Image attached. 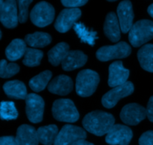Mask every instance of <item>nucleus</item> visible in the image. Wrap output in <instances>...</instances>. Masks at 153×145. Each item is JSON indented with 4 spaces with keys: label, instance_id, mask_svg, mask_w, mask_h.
Segmentation results:
<instances>
[{
    "label": "nucleus",
    "instance_id": "nucleus-1",
    "mask_svg": "<svg viewBox=\"0 0 153 145\" xmlns=\"http://www.w3.org/2000/svg\"><path fill=\"white\" fill-rule=\"evenodd\" d=\"M114 117L110 113L103 111H93L84 118L82 124L84 128L97 136L106 135L114 125Z\"/></svg>",
    "mask_w": 153,
    "mask_h": 145
},
{
    "label": "nucleus",
    "instance_id": "nucleus-2",
    "mask_svg": "<svg viewBox=\"0 0 153 145\" xmlns=\"http://www.w3.org/2000/svg\"><path fill=\"white\" fill-rule=\"evenodd\" d=\"M153 38V22L142 19L133 24L128 34V40L134 47H140Z\"/></svg>",
    "mask_w": 153,
    "mask_h": 145
},
{
    "label": "nucleus",
    "instance_id": "nucleus-3",
    "mask_svg": "<svg viewBox=\"0 0 153 145\" xmlns=\"http://www.w3.org/2000/svg\"><path fill=\"white\" fill-rule=\"evenodd\" d=\"M100 83L98 73L91 69L81 71L76 77V93L81 97H89L95 92Z\"/></svg>",
    "mask_w": 153,
    "mask_h": 145
},
{
    "label": "nucleus",
    "instance_id": "nucleus-4",
    "mask_svg": "<svg viewBox=\"0 0 153 145\" xmlns=\"http://www.w3.org/2000/svg\"><path fill=\"white\" fill-rule=\"evenodd\" d=\"M53 117L57 121L74 123L79 119V113L73 101L58 99L53 103L52 109Z\"/></svg>",
    "mask_w": 153,
    "mask_h": 145
},
{
    "label": "nucleus",
    "instance_id": "nucleus-5",
    "mask_svg": "<svg viewBox=\"0 0 153 145\" xmlns=\"http://www.w3.org/2000/svg\"><path fill=\"white\" fill-rule=\"evenodd\" d=\"M55 8L47 1H40L30 13V19L34 25L40 28L50 25L55 17Z\"/></svg>",
    "mask_w": 153,
    "mask_h": 145
},
{
    "label": "nucleus",
    "instance_id": "nucleus-6",
    "mask_svg": "<svg viewBox=\"0 0 153 145\" xmlns=\"http://www.w3.org/2000/svg\"><path fill=\"white\" fill-rule=\"evenodd\" d=\"M131 47L126 42H120L114 46H105L97 52V57L100 61H109L114 59H122L129 56Z\"/></svg>",
    "mask_w": 153,
    "mask_h": 145
},
{
    "label": "nucleus",
    "instance_id": "nucleus-7",
    "mask_svg": "<svg viewBox=\"0 0 153 145\" xmlns=\"http://www.w3.org/2000/svg\"><path fill=\"white\" fill-rule=\"evenodd\" d=\"M25 113L28 120L34 124L42 121L45 105L43 98L37 94H28L25 98Z\"/></svg>",
    "mask_w": 153,
    "mask_h": 145
},
{
    "label": "nucleus",
    "instance_id": "nucleus-8",
    "mask_svg": "<svg viewBox=\"0 0 153 145\" xmlns=\"http://www.w3.org/2000/svg\"><path fill=\"white\" fill-rule=\"evenodd\" d=\"M133 92L134 85L131 82L127 81L124 84L113 87V89L105 94L102 98V104L105 108H113L120 100L132 94Z\"/></svg>",
    "mask_w": 153,
    "mask_h": 145
},
{
    "label": "nucleus",
    "instance_id": "nucleus-9",
    "mask_svg": "<svg viewBox=\"0 0 153 145\" xmlns=\"http://www.w3.org/2000/svg\"><path fill=\"white\" fill-rule=\"evenodd\" d=\"M87 133L82 128L71 124H66L58 132L54 145H71L75 141L85 139Z\"/></svg>",
    "mask_w": 153,
    "mask_h": 145
},
{
    "label": "nucleus",
    "instance_id": "nucleus-10",
    "mask_svg": "<svg viewBox=\"0 0 153 145\" xmlns=\"http://www.w3.org/2000/svg\"><path fill=\"white\" fill-rule=\"evenodd\" d=\"M132 137V131L128 127L114 124L106 134L105 141L110 145H128Z\"/></svg>",
    "mask_w": 153,
    "mask_h": 145
},
{
    "label": "nucleus",
    "instance_id": "nucleus-11",
    "mask_svg": "<svg viewBox=\"0 0 153 145\" xmlns=\"http://www.w3.org/2000/svg\"><path fill=\"white\" fill-rule=\"evenodd\" d=\"M82 15L79 8H66L60 13L55 22V28L61 33L68 31L76 23Z\"/></svg>",
    "mask_w": 153,
    "mask_h": 145
},
{
    "label": "nucleus",
    "instance_id": "nucleus-12",
    "mask_svg": "<svg viewBox=\"0 0 153 145\" xmlns=\"http://www.w3.org/2000/svg\"><path fill=\"white\" fill-rule=\"evenodd\" d=\"M146 117V110L137 104H128L122 109L120 119L128 125H137Z\"/></svg>",
    "mask_w": 153,
    "mask_h": 145
},
{
    "label": "nucleus",
    "instance_id": "nucleus-13",
    "mask_svg": "<svg viewBox=\"0 0 153 145\" xmlns=\"http://www.w3.org/2000/svg\"><path fill=\"white\" fill-rule=\"evenodd\" d=\"M0 22L5 28H14L19 22L16 0H5L0 13Z\"/></svg>",
    "mask_w": 153,
    "mask_h": 145
},
{
    "label": "nucleus",
    "instance_id": "nucleus-14",
    "mask_svg": "<svg viewBox=\"0 0 153 145\" xmlns=\"http://www.w3.org/2000/svg\"><path fill=\"white\" fill-rule=\"evenodd\" d=\"M117 12L119 18L121 31L124 34L129 32L133 25L134 19V12L131 1L129 0H124L121 1L118 5Z\"/></svg>",
    "mask_w": 153,
    "mask_h": 145
},
{
    "label": "nucleus",
    "instance_id": "nucleus-15",
    "mask_svg": "<svg viewBox=\"0 0 153 145\" xmlns=\"http://www.w3.org/2000/svg\"><path fill=\"white\" fill-rule=\"evenodd\" d=\"M129 76V70L124 68L122 61H115L109 66L108 86L116 87L126 83Z\"/></svg>",
    "mask_w": 153,
    "mask_h": 145
},
{
    "label": "nucleus",
    "instance_id": "nucleus-16",
    "mask_svg": "<svg viewBox=\"0 0 153 145\" xmlns=\"http://www.w3.org/2000/svg\"><path fill=\"white\" fill-rule=\"evenodd\" d=\"M73 89L72 79L64 74L57 76L48 85V90L55 95H67L72 92Z\"/></svg>",
    "mask_w": 153,
    "mask_h": 145
},
{
    "label": "nucleus",
    "instance_id": "nucleus-17",
    "mask_svg": "<svg viewBox=\"0 0 153 145\" xmlns=\"http://www.w3.org/2000/svg\"><path fill=\"white\" fill-rule=\"evenodd\" d=\"M15 138L19 145H38L40 143L37 130L28 124H22L18 127Z\"/></svg>",
    "mask_w": 153,
    "mask_h": 145
},
{
    "label": "nucleus",
    "instance_id": "nucleus-18",
    "mask_svg": "<svg viewBox=\"0 0 153 145\" xmlns=\"http://www.w3.org/2000/svg\"><path fill=\"white\" fill-rule=\"evenodd\" d=\"M87 60V55L81 51H69L61 63V66L64 71H73L83 66Z\"/></svg>",
    "mask_w": 153,
    "mask_h": 145
},
{
    "label": "nucleus",
    "instance_id": "nucleus-19",
    "mask_svg": "<svg viewBox=\"0 0 153 145\" xmlns=\"http://www.w3.org/2000/svg\"><path fill=\"white\" fill-rule=\"evenodd\" d=\"M120 25L119 20L114 12H110L106 16L104 24V32L111 42L117 43L120 39Z\"/></svg>",
    "mask_w": 153,
    "mask_h": 145
},
{
    "label": "nucleus",
    "instance_id": "nucleus-20",
    "mask_svg": "<svg viewBox=\"0 0 153 145\" xmlns=\"http://www.w3.org/2000/svg\"><path fill=\"white\" fill-rule=\"evenodd\" d=\"M3 89L7 97L13 99H25L28 95L25 84L19 80H10L6 82L3 86Z\"/></svg>",
    "mask_w": 153,
    "mask_h": 145
},
{
    "label": "nucleus",
    "instance_id": "nucleus-21",
    "mask_svg": "<svg viewBox=\"0 0 153 145\" xmlns=\"http://www.w3.org/2000/svg\"><path fill=\"white\" fill-rule=\"evenodd\" d=\"M27 50L26 43L25 40L20 39H15L7 46L5 49V55L10 61H15L20 59L25 55Z\"/></svg>",
    "mask_w": 153,
    "mask_h": 145
},
{
    "label": "nucleus",
    "instance_id": "nucleus-22",
    "mask_svg": "<svg viewBox=\"0 0 153 145\" xmlns=\"http://www.w3.org/2000/svg\"><path fill=\"white\" fill-rule=\"evenodd\" d=\"M137 58L142 68L153 72V44H146L137 52Z\"/></svg>",
    "mask_w": 153,
    "mask_h": 145
},
{
    "label": "nucleus",
    "instance_id": "nucleus-23",
    "mask_svg": "<svg viewBox=\"0 0 153 145\" xmlns=\"http://www.w3.org/2000/svg\"><path fill=\"white\" fill-rule=\"evenodd\" d=\"M37 132L39 142L44 145H52L58 135V129L56 125L50 124L39 127Z\"/></svg>",
    "mask_w": 153,
    "mask_h": 145
},
{
    "label": "nucleus",
    "instance_id": "nucleus-24",
    "mask_svg": "<svg viewBox=\"0 0 153 145\" xmlns=\"http://www.w3.org/2000/svg\"><path fill=\"white\" fill-rule=\"evenodd\" d=\"M69 45L66 43H60L54 46L48 52V59L52 65L57 66L62 63L69 52Z\"/></svg>",
    "mask_w": 153,
    "mask_h": 145
},
{
    "label": "nucleus",
    "instance_id": "nucleus-25",
    "mask_svg": "<svg viewBox=\"0 0 153 145\" xmlns=\"http://www.w3.org/2000/svg\"><path fill=\"white\" fill-rule=\"evenodd\" d=\"M73 29L82 43H87L91 46L95 45L96 40L98 39L97 31L88 29L82 22H76L73 25Z\"/></svg>",
    "mask_w": 153,
    "mask_h": 145
},
{
    "label": "nucleus",
    "instance_id": "nucleus-26",
    "mask_svg": "<svg viewBox=\"0 0 153 145\" xmlns=\"http://www.w3.org/2000/svg\"><path fill=\"white\" fill-rule=\"evenodd\" d=\"M25 42L31 47L43 48L50 44L52 37L47 33L35 32L34 34H27L25 37Z\"/></svg>",
    "mask_w": 153,
    "mask_h": 145
},
{
    "label": "nucleus",
    "instance_id": "nucleus-27",
    "mask_svg": "<svg viewBox=\"0 0 153 145\" xmlns=\"http://www.w3.org/2000/svg\"><path fill=\"white\" fill-rule=\"evenodd\" d=\"M52 75V72L49 70H46L34 76L29 81L30 88L36 92L43 91L46 87L49 80H51Z\"/></svg>",
    "mask_w": 153,
    "mask_h": 145
},
{
    "label": "nucleus",
    "instance_id": "nucleus-28",
    "mask_svg": "<svg viewBox=\"0 0 153 145\" xmlns=\"http://www.w3.org/2000/svg\"><path fill=\"white\" fill-rule=\"evenodd\" d=\"M43 57V53L42 51L32 48H27L22 63L26 66H37L40 65Z\"/></svg>",
    "mask_w": 153,
    "mask_h": 145
},
{
    "label": "nucleus",
    "instance_id": "nucleus-29",
    "mask_svg": "<svg viewBox=\"0 0 153 145\" xmlns=\"http://www.w3.org/2000/svg\"><path fill=\"white\" fill-rule=\"evenodd\" d=\"M18 117V112L12 101H1L0 103V118L2 120H14Z\"/></svg>",
    "mask_w": 153,
    "mask_h": 145
},
{
    "label": "nucleus",
    "instance_id": "nucleus-30",
    "mask_svg": "<svg viewBox=\"0 0 153 145\" xmlns=\"http://www.w3.org/2000/svg\"><path fill=\"white\" fill-rule=\"evenodd\" d=\"M19 71V66L16 63H7L5 60L0 61V77L9 78L17 74Z\"/></svg>",
    "mask_w": 153,
    "mask_h": 145
},
{
    "label": "nucleus",
    "instance_id": "nucleus-31",
    "mask_svg": "<svg viewBox=\"0 0 153 145\" xmlns=\"http://www.w3.org/2000/svg\"><path fill=\"white\" fill-rule=\"evenodd\" d=\"M33 0H16L19 8V22L24 23L28 17V7Z\"/></svg>",
    "mask_w": 153,
    "mask_h": 145
},
{
    "label": "nucleus",
    "instance_id": "nucleus-32",
    "mask_svg": "<svg viewBox=\"0 0 153 145\" xmlns=\"http://www.w3.org/2000/svg\"><path fill=\"white\" fill-rule=\"evenodd\" d=\"M88 1V0H61L63 5L70 8H77L78 7L85 5Z\"/></svg>",
    "mask_w": 153,
    "mask_h": 145
},
{
    "label": "nucleus",
    "instance_id": "nucleus-33",
    "mask_svg": "<svg viewBox=\"0 0 153 145\" xmlns=\"http://www.w3.org/2000/svg\"><path fill=\"white\" fill-rule=\"evenodd\" d=\"M140 145H153V131L149 130L142 134L139 138Z\"/></svg>",
    "mask_w": 153,
    "mask_h": 145
},
{
    "label": "nucleus",
    "instance_id": "nucleus-34",
    "mask_svg": "<svg viewBox=\"0 0 153 145\" xmlns=\"http://www.w3.org/2000/svg\"><path fill=\"white\" fill-rule=\"evenodd\" d=\"M0 145H19L13 136L0 137Z\"/></svg>",
    "mask_w": 153,
    "mask_h": 145
},
{
    "label": "nucleus",
    "instance_id": "nucleus-35",
    "mask_svg": "<svg viewBox=\"0 0 153 145\" xmlns=\"http://www.w3.org/2000/svg\"><path fill=\"white\" fill-rule=\"evenodd\" d=\"M146 116L151 122H153V96L149 98L146 107Z\"/></svg>",
    "mask_w": 153,
    "mask_h": 145
},
{
    "label": "nucleus",
    "instance_id": "nucleus-36",
    "mask_svg": "<svg viewBox=\"0 0 153 145\" xmlns=\"http://www.w3.org/2000/svg\"><path fill=\"white\" fill-rule=\"evenodd\" d=\"M71 145H94V144H92V143L85 141V139H80L75 141V142L73 143Z\"/></svg>",
    "mask_w": 153,
    "mask_h": 145
},
{
    "label": "nucleus",
    "instance_id": "nucleus-37",
    "mask_svg": "<svg viewBox=\"0 0 153 145\" xmlns=\"http://www.w3.org/2000/svg\"><path fill=\"white\" fill-rule=\"evenodd\" d=\"M147 11H148V13H149V14L153 18V3L149 6V7H148L147 9Z\"/></svg>",
    "mask_w": 153,
    "mask_h": 145
},
{
    "label": "nucleus",
    "instance_id": "nucleus-38",
    "mask_svg": "<svg viewBox=\"0 0 153 145\" xmlns=\"http://www.w3.org/2000/svg\"><path fill=\"white\" fill-rule=\"evenodd\" d=\"M3 4H4V1L3 0H0V13H1V8H2Z\"/></svg>",
    "mask_w": 153,
    "mask_h": 145
},
{
    "label": "nucleus",
    "instance_id": "nucleus-39",
    "mask_svg": "<svg viewBox=\"0 0 153 145\" xmlns=\"http://www.w3.org/2000/svg\"><path fill=\"white\" fill-rule=\"evenodd\" d=\"M1 38V30H0V40Z\"/></svg>",
    "mask_w": 153,
    "mask_h": 145
},
{
    "label": "nucleus",
    "instance_id": "nucleus-40",
    "mask_svg": "<svg viewBox=\"0 0 153 145\" xmlns=\"http://www.w3.org/2000/svg\"><path fill=\"white\" fill-rule=\"evenodd\" d=\"M108 1H117V0H108Z\"/></svg>",
    "mask_w": 153,
    "mask_h": 145
}]
</instances>
